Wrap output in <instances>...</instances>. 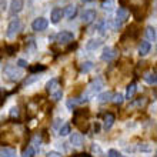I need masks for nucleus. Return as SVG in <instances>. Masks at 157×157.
<instances>
[{"instance_id": "36", "label": "nucleus", "mask_w": 157, "mask_h": 157, "mask_svg": "<svg viewBox=\"0 0 157 157\" xmlns=\"http://www.w3.org/2000/svg\"><path fill=\"white\" fill-rule=\"evenodd\" d=\"M139 150H140V151H151V146H149V144H140V146H139Z\"/></svg>"}, {"instance_id": "13", "label": "nucleus", "mask_w": 157, "mask_h": 157, "mask_svg": "<svg viewBox=\"0 0 157 157\" xmlns=\"http://www.w3.org/2000/svg\"><path fill=\"white\" fill-rule=\"evenodd\" d=\"M70 143L75 146V147H80V146H83V143H84V137H83L80 133H71Z\"/></svg>"}, {"instance_id": "39", "label": "nucleus", "mask_w": 157, "mask_h": 157, "mask_svg": "<svg viewBox=\"0 0 157 157\" xmlns=\"http://www.w3.org/2000/svg\"><path fill=\"white\" fill-rule=\"evenodd\" d=\"M76 47H77V43H73V44H70L69 47H67V52H70V50H75Z\"/></svg>"}, {"instance_id": "28", "label": "nucleus", "mask_w": 157, "mask_h": 157, "mask_svg": "<svg viewBox=\"0 0 157 157\" xmlns=\"http://www.w3.org/2000/svg\"><path fill=\"white\" fill-rule=\"evenodd\" d=\"M101 7H103L104 10H112V9L114 7V2H113V0H103Z\"/></svg>"}, {"instance_id": "15", "label": "nucleus", "mask_w": 157, "mask_h": 157, "mask_svg": "<svg viewBox=\"0 0 157 157\" xmlns=\"http://www.w3.org/2000/svg\"><path fill=\"white\" fill-rule=\"evenodd\" d=\"M132 12H133V16H134V19H136L137 21H143L144 20V13L141 12V7H139V6H132Z\"/></svg>"}, {"instance_id": "6", "label": "nucleus", "mask_w": 157, "mask_h": 157, "mask_svg": "<svg viewBox=\"0 0 157 157\" xmlns=\"http://www.w3.org/2000/svg\"><path fill=\"white\" fill-rule=\"evenodd\" d=\"M117 56V50L113 47H104L103 53H101V60L103 62H110Z\"/></svg>"}, {"instance_id": "30", "label": "nucleus", "mask_w": 157, "mask_h": 157, "mask_svg": "<svg viewBox=\"0 0 157 157\" xmlns=\"http://www.w3.org/2000/svg\"><path fill=\"white\" fill-rule=\"evenodd\" d=\"M112 100H113V101H114L116 104H121V103H123V100H124V97L120 94V93H116V94H113Z\"/></svg>"}, {"instance_id": "23", "label": "nucleus", "mask_w": 157, "mask_h": 157, "mask_svg": "<svg viewBox=\"0 0 157 157\" xmlns=\"http://www.w3.org/2000/svg\"><path fill=\"white\" fill-rule=\"evenodd\" d=\"M17 49H19V46L17 44H6L4 46V50H6L7 56H13V54L17 52Z\"/></svg>"}, {"instance_id": "2", "label": "nucleus", "mask_w": 157, "mask_h": 157, "mask_svg": "<svg viewBox=\"0 0 157 157\" xmlns=\"http://www.w3.org/2000/svg\"><path fill=\"white\" fill-rule=\"evenodd\" d=\"M23 29V25L19 19H14V20L10 21V25L7 26V30H6V37L7 39H13L16 37L17 34L20 33V30Z\"/></svg>"}, {"instance_id": "9", "label": "nucleus", "mask_w": 157, "mask_h": 157, "mask_svg": "<svg viewBox=\"0 0 157 157\" xmlns=\"http://www.w3.org/2000/svg\"><path fill=\"white\" fill-rule=\"evenodd\" d=\"M59 87H60V82H59V78H50L49 82H47V84H46V90L49 91L50 94H53L54 91L60 90Z\"/></svg>"}, {"instance_id": "24", "label": "nucleus", "mask_w": 157, "mask_h": 157, "mask_svg": "<svg viewBox=\"0 0 157 157\" xmlns=\"http://www.w3.org/2000/svg\"><path fill=\"white\" fill-rule=\"evenodd\" d=\"M46 70V66L44 64H33V66L29 67V71L30 73H39V71H44Z\"/></svg>"}, {"instance_id": "37", "label": "nucleus", "mask_w": 157, "mask_h": 157, "mask_svg": "<svg viewBox=\"0 0 157 157\" xmlns=\"http://www.w3.org/2000/svg\"><path fill=\"white\" fill-rule=\"evenodd\" d=\"M19 116V107H12L10 109V117H17Z\"/></svg>"}, {"instance_id": "12", "label": "nucleus", "mask_w": 157, "mask_h": 157, "mask_svg": "<svg viewBox=\"0 0 157 157\" xmlns=\"http://www.w3.org/2000/svg\"><path fill=\"white\" fill-rule=\"evenodd\" d=\"M63 17V10L59 7H54L53 10H52V14H50V20H52V23H54V25H57L59 21L62 20Z\"/></svg>"}, {"instance_id": "1", "label": "nucleus", "mask_w": 157, "mask_h": 157, "mask_svg": "<svg viewBox=\"0 0 157 157\" xmlns=\"http://www.w3.org/2000/svg\"><path fill=\"white\" fill-rule=\"evenodd\" d=\"M103 86H104L103 80H101V78H96L94 82L87 87V90H86V93H84V96H83V97H84L86 100H90L91 97H94L97 93H100V90L103 89Z\"/></svg>"}, {"instance_id": "8", "label": "nucleus", "mask_w": 157, "mask_h": 157, "mask_svg": "<svg viewBox=\"0 0 157 157\" xmlns=\"http://www.w3.org/2000/svg\"><path fill=\"white\" fill-rule=\"evenodd\" d=\"M25 7V2L23 0H12V3H10V13L12 14H17V13H20Z\"/></svg>"}, {"instance_id": "27", "label": "nucleus", "mask_w": 157, "mask_h": 157, "mask_svg": "<svg viewBox=\"0 0 157 157\" xmlns=\"http://www.w3.org/2000/svg\"><path fill=\"white\" fill-rule=\"evenodd\" d=\"M70 132H71L70 124H64V126H62V127H60L59 134H60V136H67V134H70Z\"/></svg>"}, {"instance_id": "25", "label": "nucleus", "mask_w": 157, "mask_h": 157, "mask_svg": "<svg viewBox=\"0 0 157 157\" xmlns=\"http://www.w3.org/2000/svg\"><path fill=\"white\" fill-rule=\"evenodd\" d=\"M100 46H101V40H99V39H97V40H90L89 43H87V49L89 50H96L97 47H100Z\"/></svg>"}, {"instance_id": "18", "label": "nucleus", "mask_w": 157, "mask_h": 157, "mask_svg": "<svg viewBox=\"0 0 157 157\" xmlns=\"http://www.w3.org/2000/svg\"><path fill=\"white\" fill-rule=\"evenodd\" d=\"M143 78H144V82H147L149 84H156L157 83V77H156V73H151V71H149V73H144V76H143Z\"/></svg>"}, {"instance_id": "5", "label": "nucleus", "mask_w": 157, "mask_h": 157, "mask_svg": "<svg viewBox=\"0 0 157 157\" xmlns=\"http://www.w3.org/2000/svg\"><path fill=\"white\" fill-rule=\"evenodd\" d=\"M73 39H75L73 33H71V32H67V30H63V32L57 33V36H56V41L60 43V44H62V43H70Z\"/></svg>"}, {"instance_id": "4", "label": "nucleus", "mask_w": 157, "mask_h": 157, "mask_svg": "<svg viewBox=\"0 0 157 157\" xmlns=\"http://www.w3.org/2000/svg\"><path fill=\"white\" fill-rule=\"evenodd\" d=\"M47 26H49V21L46 17H37V19H34V21L32 23V29L34 32H43V30L47 29Z\"/></svg>"}, {"instance_id": "21", "label": "nucleus", "mask_w": 157, "mask_h": 157, "mask_svg": "<svg viewBox=\"0 0 157 157\" xmlns=\"http://www.w3.org/2000/svg\"><path fill=\"white\" fill-rule=\"evenodd\" d=\"M113 97V93L112 91H104V93H101V94H99V97H97V100H99L100 103H106V101H110Z\"/></svg>"}, {"instance_id": "11", "label": "nucleus", "mask_w": 157, "mask_h": 157, "mask_svg": "<svg viewBox=\"0 0 157 157\" xmlns=\"http://www.w3.org/2000/svg\"><path fill=\"white\" fill-rule=\"evenodd\" d=\"M76 14H77V7H76V6H73V4H69V6H66V9L63 10V16H66L69 20L75 19Z\"/></svg>"}, {"instance_id": "3", "label": "nucleus", "mask_w": 157, "mask_h": 157, "mask_svg": "<svg viewBox=\"0 0 157 157\" xmlns=\"http://www.w3.org/2000/svg\"><path fill=\"white\" fill-rule=\"evenodd\" d=\"M3 73H4V76H6L9 80H13V82L19 80V78H20V76H21L20 70H19V69H16V66H10V64L4 67Z\"/></svg>"}, {"instance_id": "34", "label": "nucleus", "mask_w": 157, "mask_h": 157, "mask_svg": "<svg viewBox=\"0 0 157 157\" xmlns=\"http://www.w3.org/2000/svg\"><path fill=\"white\" fill-rule=\"evenodd\" d=\"M17 66L21 67V69H26V67H29V63L26 62V60H23V59H19L17 60Z\"/></svg>"}, {"instance_id": "31", "label": "nucleus", "mask_w": 157, "mask_h": 157, "mask_svg": "<svg viewBox=\"0 0 157 157\" xmlns=\"http://www.w3.org/2000/svg\"><path fill=\"white\" fill-rule=\"evenodd\" d=\"M91 153L97 154V156H101V154H103V151H101V149H100L99 144H91Z\"/></svg>"}, {"instance_id": "32", "label": "nucleus", "mask_w": 157, "mask_h": 157, "mask_svg": "<svg viewBox=\"0 0 157 157\" xmlns=\"http://www.w3.org/2000/svg\"><path fill=\"white\" fill-rule=\"evenodd\" d=\"M62 96H63V91H62V89H60V90L54 91L53 94H52V99H53L54 101H59V100L62 99Z\"/></svg>"}, {"instance_id": "17", "label": "nucleus", "mask_w": 157, "mask_h": 157, "mask_svg": "<svg viewBox=\"0 0 157 157\" xmlns=\"http://www.w3.org/2000/svg\"><path fill=\"white\" fill-rule=\"evenodd\" d=\"M136 91H137L136 83H132V84H128L127 91H126V99H127V100H132L133 97H134V94H136Z\"/></svg>"}, {"instance_id": "7", "label": "nucleus", "mask_w": 157, "mask_h": 157, "mask_svg": "<svg viewBox=\"0 0 157 157\" xmlns=\"http://www.w3.org/2000/svg\"><path fill=\"white\" fill-rule=\"evenodd\" d=\"M96 17H97L96 10H84V12H83V14H82V20H83V23L90 25L93 20H96Z\"/></svg>"}, {"instance_id": "38", "label": "nucleus", "mask_w": 157, "mask_h": 157, "mask_svg": "<svg viewBox=\"0 0 157 157\" xmlns=\"http://www.w3.org/2000/svg\"><path fill=\"white\" fill-rule=\"evenodd\" d=\"M47 157H63L62 156V153H59V151H49V153H47Z\"/></svg>"}, {"instance_id": "14", "label": "nucleus", "mask_w": 157, "mask_h": 157, "mask_svg": "<svg viewBox=\"0 0 157 157\" xmlns=\"http://www.w3.org/2000/svg\"><path fill=\"white\" fill-rule=\"evenodd\" d=\"M150 49H151V44H150L149 41L141 40L140 44H139V54L140 56H146L147 53H150Z\"/></svg>"}, {"instance_id": "26", "label": "nucleus", "mask_w": 157, "mask_h": 157, "mask_svg": "<svg viewBox=\"0 0 157 157\" xmlns=\"http://www.w3.org/2000/svg\"><path fill=\"white\" fill-rule=\"evenodd\" d=\"M33 156H34L33 146H27V147L23 150V154H21V157H33Z\"/></svg>"}, {"instance_id": "20", "label": "nucleus", "mask_w": 157, "mask_h": 157, "mask_svg": "<svg viewBox=\"0 0 157 157\" xmlns=\"http://www.w3.org/2000/svg\"><path fill=\"white\" fill-rule=\"evenodd\" d=\"M128 17V12L126 7H120L119 10H117V20L121 23V21H124Z\"/></svg>"}, {"instance_id": "22", "label": "nucleus", "mask_w": 157, "mask_h": 157, "mask_svg": "<svg viewBox=\"0 0 157 157\" xmlns=\"http://www.w3.org/2000/svg\"><path fill=\"white\" fill-rule=\"evenodd\" d=\"M93 67H94V64L91 62H84L80 64V71L82 73H89V71L93 70Z\"/></svg>"}, {"instance_id": "33", "label": "nucleus", "mask_w": 157, "mask_h": 157, "mask_svg": "<svg viewBox=\"0 0 157 157\" xmlns=\"http://www.w3.org/2000/svg\"><path fill=\"white\" fill-rule=\"evenodd\" d=\"M39 77H40V76H39V75H33V76H32V77L26 78L25 84H30V83H34V82H36V80H39Z\"/></svg>"}, {"instance_id": "29", "label": "nucleus", "mask_w": 157, "mask_h": 157, "mask_svg": "<svg viewBox=\"0 0 157 157\" xmlns=\"http://www.w3.org/2000/svg\"><path fill=\"white\" fill-rule=\"evenodd\" d=\"M76 104H78V99H69L67 100V107L70 109V110H75V107H76Z\"/></svg>"}, {"instance_id": "40", "label": "nucleus", "mask_w": 157, "mask_h": 157, "mask_svg": "<svg viewBox=\"0 0 157 157\" xmlns=\"http://www.w3.org/2000/svg\"><path fill=\"white\" fill-rule=\"evenodd\" d=\"M82 2H84V3H87V2H91V0H82Z\"/></svg>"}, {"instance_id": "10", "label": "nucleus", "mask_w": 157, "mask_h": 157, "mask_svg": "<svg viewBox=\"0 0 157 157\" xmlns=\"http://www.w3.org/2000/svg\"><path fill=\"white\" fill-rule=\"evenodd\" d=\"M114 120H116V116L113 114V113H106L103 117V127L106 128V130H110L112 128V126L114 124Z\"/></svg>"}, {"instance_id": "41", "label": "nucleus", "mask_w": 157, "mask_h": 157, "mask_svg": "<svg viewBox=\"0 0 157 157\" xmlns=\"http://www.w3.org/2000/svg\"><path fill=\"white\" fill-rule=\"evenodd\" d=\"M0 94H2V91H0Z\"/></svg>"}, {"instance_id": "35", "label": "nucleus", "mask_w": 157, "mask_h": 157, "mask_svg": "<svg viewBox=\"0 0 157 157\" xmlns=\"http://www.w3.org/2000/svg\"><path fill=\"white\" fill-rule=\"evenodd\" d=\"M107 157H121V154L117 151V150L112 149V150H109V153H107Z\"/></svg>"}, {"instance_id": "16", "label": "nucleus", "mask_w": 157, "mask_h": 157, "mask_svg": "<svg viewBox=\"0 0 157 157\" xmlns=\"http://www.w3.org/2000/svg\"><path fill=\"white\" fill-rule=\"evenodd\" d=\"M0 157H16V150L10 147H2L0 149Z\"/></svg>"}, {"instance_id": "19", "label": "nucleus", "mask_w": 157, "mask_h": 157, "mask_svg": "<svg viewBox=\"0 0 157 157\" xmlns=\"http://www.w3.org/2000/svg\"><path fill=\"white\" fill-rule=\"evenodd\" d=\"M146 36L149 39L150 41H156V29H154L153 26H149V27H146ZM149 41V43H150Z\"/></svg>"}]
</instances>
